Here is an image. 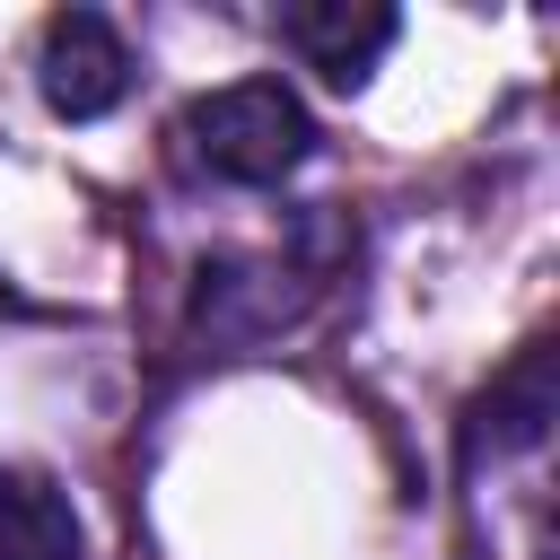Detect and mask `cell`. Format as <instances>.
<instances>
[{"instance_id": "7a4b0ae2", "label": "cell", "mask_w": 560, "mask_h": 560, "mask_svg": "<svg viewBox=\"0 0 560 560\" xmlns=\"http://www.w3.org/2000/svg\"><path fill=\"white\" fill-rule=\"evenodd\" d=\"M175 140L219 184H289L315 158V114L298 105L289 79H228V88L184 105Z\"/></svg>"}, {"instance_id": "6da1fadb", "label": "cell", "mask_w": 560, "mask_h": 560, "mask_svg": "<svg viewBox=\"0 0 560 560\" xmlns=\"http://www.w3.org/2000/svg\"><path fill=\"white\" fill-rule=\"evenodd\" d=\"M341 254H350V228L324 219V210L298 219V236L271 245V254H210L192 271V332H210V341H271V332H289L332 289Z\"/></svg>"}, {"instance_id": "5b68a950", "label": "cell", "mask_w": 560, "mask_h": 560, "mask_svg": "<svg viewBox=\"0 0 560 560\" xmlns=\"http://www.w3.org/2000/svg\"><path fill=\"white\" fill-rule=\"evenodd\" d=\"M542 429H551V350L542 341H525L516 359H508V376L472 402V420H464V472H481V464H499V455H516V446H542Z\"/></svg>"}, {"instance_id": "277c9868", "label": "cell", "mask_w": 560, "mask_h": 560, "mask_svg": "<svg viewBox=\"0 0 560 560\" xmlns=\"http://www.w3.org/2000/svg\"><path fill=\"white\" fill-rule=\"evenodd\" d=\"M394 35H402V18L376 9V0H298V9H280V44L306 70H324L332 88H368V70L385 61Z\"/></svg>"}, {"instance_id": "8992f818", "label": "cell", "mask_w": 560, "mask_h": 560, "mask_svg": "<svg viewBox=\"0 0 560 560\" xmlns=\"http://www.w3.org/2000/svg\"><path fill=\"white\" fill-rule=\"evenodd\" d=\"M79 516L44 472L0 464V560H79Z\"/></svg>"}, {"instance_id": "3957f363", "label": "cell", "mask_w": 560, "mask_h": 560, "mask_svg": "<svg viewBox=\"0 0 560 560\" xmlns=\"http://www.w3.org/2000/svg\"><path fill=\"white\" fill-rule=\"evenodd\" d=\"M35 96L61 114V122H96L131 96V44L114 18L96 9H52L44 35H35Z\"/></svg>"}, {"instance_id": "52a82bcc", "label": "cell", "mask_w": 560, "mask_h": 560, "mask_svg": "<svg viewBox=\"0 0 560 560\" xmlns=\"http://www.w3.org/2000/svg\"><path fill=\"white\" fill-rule=\"evenodd\" d=\"M0 315H18V289H9V280H0Z\"/></svg>"}]
</instances>
